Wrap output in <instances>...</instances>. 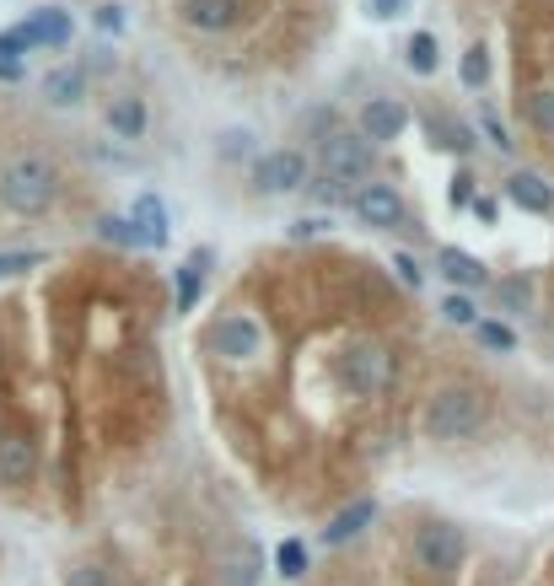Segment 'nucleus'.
<instances>
[{
	"instance_id": "1a4fd4ad",
	"label": "nucleus",
	"mask_w": 554,
	"mask_h": 586,
	"mask_svg": "<svg viewBox=\"0 0 554 586\" xmlns=\"http://www.w3.org/2000/svg\"><path fill=\"white\" fill-rule=\"evenodd\" d=\"M409 125V114L393 103V97H372L366 108H361V140L372 146V140H398Z\"/></svg>"
},
{
	"instance_id": "7c9ffc66",
	"label": "nucleus",
	"mask_w": 554,
	"mask_h": 586,
	"mask_svg": "<svg viewBox=\"0 0 554 586\" xmlns=\"http://www.w3.org/2000/svg\"><path fill=\"white\" fill-rule=\"evenodd\" d=\"M97 28H103V33H119V28H125V11H119V6H103V11H97Z\"/></svg>"
},
{
	"instance_id": "f03ea898",
	"label": "nucleus",
	"mask_w": 554,
	"mask_h": 586,
	"mask_svg": "<svg viewBox=\"0 0 554 586\" xmlns=\"http://www.w3.org/2000/svg\"><path fill=\"white\" fill-rule=\"evenodd\" d=\"M340 377L355 398H383L398 382V355L387 344H355L350 355H340Z\"/></svg>"
},
{
	"instance_id": "c756f323",
	"label": "nucleus",
	"mask_w": 554,
	"mask_h": 586,
	"mask_svg": "<svg viewBox=\"0 0 554 586\" xmlns=\"http://www.w3.org/2000/svg\"><path fill=\"white\" fill-rule=\"evenodd\" d=\"M501 301H507V307H528V280H507V286H501Z\"/></svg>"
},
{
	"instance_id": "a878e982",
	"label": "nucleus",
	"mask_w": 554,
	"mask_h": 586,
	"mask_svg": "<svg viewBox=\"0 0 554 586\" xmlns=\"http://www.w3.org/2000/svg\"><path fill=\"white\" fill-rule=\"evenodd\" d=\"M97 237H103V243H119V248H129V243H135V232H129V221H119V215H108V221L97 226Z\"/></svg>"
},
{
	"instance_id": "5701e85b",
	"label": "nucleus",
	"mask_w": 554,
	"mask_h": 586,
	"mask_svg": "<svg viewBox=\"0 0 554 586\" xmlns=\"http://www.w3.org/2000/svg\"><path fill=\"white\" fill-rule=\"evenodd\" d=\"M464 82L469 86L490 82V49H469V54H464Z\"/></svg>"
},
{
	"instance_id": "6ab92c4d",
	"label": "nucleus",
	"mask_w": 554,
	"mask_h": 586,
	"mask_svg": "<svg viewBox=\"0 0 554 586\" xmlns=\"http://www.w3.org/2000/svg\"><path fill=\"white\" fill-rule=\"evenodd\" d=\"M108 125L119 129V135H129V140H135V135L146 129V108H140V97H119V103L108 108Z\"/></svg>"
},
{
	"instance_id": "dca6fc26",
	"label": "nucleus",
	"mask_w": 554,
	"mask_h": 586,
	"mask_svg": "<svg viewBox=\"0 0 554 586\" xmlns=\"http://www.w3.org/2000/svg\"><path fill=\"white\" fill-rule=\"evenodd\" d=\"M441 275L452 286H484V264L473 253H458V248H441Z\"/></svg>"
},
{
	"instance_id": "20e7f679",
	"label": "nucleus",
	"mask_w": 554,
	"mask_h": 586,
	"mask_svg": "<svg viewBox=\"0 0 554 586\" xmlns=\"http://www.w3.org/2000/svg\"><path fill=\"white\" fill-rule=\"evenodd\" d=\"M464 533L452 528V522H426L420 533H415V565L426 571V576H452L458 565H464Z\"/></svg>"
},
{
	"instance_id": "4be33fe9",
	"label": "nucleus",
	"mask_w": 554,
	"mask_h": 586,
	"mask_svg": "<svg viewBox=\"0 0 554 586\" xmlns=\"http://www.w3.org/2000/svg\"><path fill=\"white\" fill-rule=\"evenodd\" d=\"M409 71H420V76L436 71V39H430V33H415V39H409Z\"/></svg>"
},
{
	"instance_id": "393cba45",
	"label": "nucleus",
	"mask_w": 554,
	"mask_h": 586,
	"mask_svg": "<svg viewBox=\"0 0 554 586\" xmlns=\"http://www.w3.org/2000/svg\"><path fill=\"white\" fill-rule=\"evenodd\" d=\"M479 344H490V350H512L516 334L507 323H479Z\"/></svg>"
},
{
	"instance_id": "aec40b11",
	"label": "nucleus",
	"mask_w": 554,
	"mask_h": 586,
	"mask_svg": "<svg viewBox=\"0 0 554 586\" xmlns=\"http://www.w3.org/2000/svg\"><path fill=\"white\" fill-rule=\"evenodd\" d=\"M275 571H280L286 582H297V576H307V548H301L297 539H286V544L275 548Z\"/></svg>"
},
{
	"instance_id": "9b49d317",
	"label": "nucleus",
	"mask_w": 554,
	"mask_h": 586,
	"mask_svg": "<svg viewBox=\"0 0 554 586\" xmlns=\"http://www.w3.org/2000/svg\"><path fill=\"white\" fill-rule=\"evenodd\" d=\"M243 0H183V22L200 28V33H226L237 22Z\"/></svg>"
},
{
	"instance_id": "6e6552de",
	"label": "nucleus",
	"mask_w": 554,
	"mask_h": 586,
	"mask_svg": "<svg viewBox=\"0 0 554 586\" xmlns=\"http://www.w3.org/2000/svg\"><path fill=\"white\" fill-rule=\"evenodd\" d=\"M211 350L215 355H226V361H243V355H258V323L254 318H221L211 334Z\"/></svg>"
},
{
	"instance_id": "423d86ee",
	"label": "nucleus",
	"mask_w": 554,
	"mask_h": 586,
	"mask_svg": "<svg viewBox=\"0 0 554 586\" xmlns=\"http://www.w3.org/2000/svg\"><path fill=\"white\" fill-rule=\"evenodd\" d=\"M254 183L264 194H291L307 183V157L301 151H269V157H258Z\"/></svg>"
},
{
	"instance_id": "7ed1b4c3",
	"label": "nucleus",
	"mask_w": 554,
	"mask_h": 586,
	"mask_svg": "<svg viewBox=\"0 0 554 586\" xmlns=\"http://www.w3.org/2000/svg\"><path fill=\"white\" fill-rule=\"evenodd\" d=\"M0 200H6V210H17V215L49 210V200H54V168L39 162V157H17L6 168V178H0Z\"/></svg>"
},
{
	"instance_id": "b1692460",
	"label": "nucleus",
	"mask_w": 554,
	"mask_h": 586,
	"mask_svg": "<svg viewBox=\"0 0 554 586\" xmlns=\"http://www.w3.org/2000/svg\"><path fill=\"white\" fill-rule=\"evenodd\" d=\"M39 258H43V253H0V280H11V275H28Z\"/></svg>"
},
{
	"instance_id": "f8f14e48",
	"label": "nucleus",
	"mask_w": 554,
	"mask_h": 586,
	"mask_svg": "<svg viewBox=\"0 0 554 586\" xmlns=\"http://www.w3.org/2000/svg\"><path fill=\"white\" fill-rule=\"evenodd\" d=\"M129 232H135V243L162 248V243H168V210L157 205L151 194H146V200H135V210H129Z\"/></svg>"
},
{
	"instance_id": "39448f33",
	"label": "nucleus",
	"mask_w": 554,
	"mask_h": 586,
	"mask_svg": "<svg viewBox=\"0 0 554 586\" xmlns=\"http://www.w3.org/2000/svg\"><path fill=\"white\" fill-rule=\"evenodd\" d=\"M323 172H329V183H366L372 178V146L361 135L334 129L323 140Z\"/></svg>"
},
{
	"instance_id": "2eb2a0df",
	"label": "nucleus",
	"mask_w": 554,
	"mask_h": 586,
	"mask_svg": "<svg viewBox=\"0 0 554 586\" xmlns=\"http://www.w3.org/2000/svg\"><path fill=\"white\" fill-rule=\"evenodd\" d=\"M0 473L6 479H28L33 473V441L28 436H11V430L0 436Z\"/></svg>"
},
{
	"instance_id": "412c9836",
	"label": "nucleus",
	"mask_w": 554,
	"mask_h": 586,
	"mask_svg": "<svg viewBox=\"0 0 554 586\" xmlns=\"http://www.w3.org/2000/svg\"><path fill=\"white\" fill-rule=\"evenodd\" d=\"M528 125L544 129V135H554V86H544V92H533V97H528Z\"/></svg>"
},
{
	"instance_id": "c85d7f7f",
	"label": "nucleus",
	"mask_w": 554,
	"mask_h": 586,
	"mask_svg": "<svg viewBox=\"0 0 554 586\" xmlns=\"http://www.w3.org/2000/svg\"><path fill=\"white\" fill-rule=\"evenodd\" d=\"M393 269H398V280H404V286H420V264H415L409 253H398V258H393Z\"/></svg>"
},
{
	"instance_id": "f257e3e1",
	"label": "nucleus",
	"mask_w": 554,
	"mask_h": 586,
	"mask_svg": "<svg viewBox=\"0 0 554 586\" xmlns=\"http://www.w3.org/2000/svg\"><path fill=\"white\" fill-rule=\"evenodd\" d=\"M484 415H490V404L479 387H441L426 404V430L436 441H464L484 425Z\"/></svg>"
},
{
	"instance_id": "a211bd4d",
	"label": "nucleus",
	"mask_w": 554,
	"mask_h": 586,
	"mask_svg": "<svg viewBox=\"0 0 554 586\" xmlns=\"http://www.w3.org/2000/svg\"><path fill=\"white\" fill-rule=\"evenodd\" d=\"M200 286H205V258L194 253V258L178 269V312H194V301H200Z\"/></svg>"
},
{
	"instance_id": "72a5a7b5",
	"label": "nucleus",
	"mask_w": 554,
	"mask_h": 586,
	"mask_svg": "<svg viewBox=\"0 0 554 586\" xmlns=\"http://www.w3.org/2000/svg\"><path fill=\"white\" fill-rule=\"evenodd\" d=\"M398 6L404 0H377V17H398Z\"/></svg>"
},
{
	"instance_id": "0eeeda50",
	"label": "nucleus",
	"mask_w": 554,
	"mask_h": 586,
	"mask_svg": "<svg viewBox=\"0 0 554 586\" xmlns=\"http://www.w3.org/2000/svg\"><path fill=\"white\" fill-rule=\"evenodd\" d=\"M350 210L366 221V226H398L404 221V200L387 189V183H366V189H355V200H350Z\"/></svg>"
},
{
	"instance_id": "473e14b6",
	"label": "nucleus",
	"mask_w": 554,
	"mask_h": 586,
	"mask_svg": "<svg viewBox=\"0 0 554 586\" xmlns=\"http://www.w3.org/2000/svg\"><path fill=\"white\" fill-rule=\"evenodd\" d=\"M484 135H490V140H496V146H501V151H512V140H507V125H501V119H496V114H490V119H484Z\"/></svg>"
},
{
	"instance_id": "4468645a",
	"label": "nucleus",
	"mask_w": 554,
	"mask_h": 586,
	"mask_svg": "<svg viewBox=\"0 0 554 586\" xmlns=\"http://www.w3.org/2000/svg\"><path fill=\"white\" fill-rule=\"evenodd\" d=\"M507 194H512L522 210H533V215H544V210H554V189L544 183V178H533V172H516L512 183H507Z\"/></svg>"
},
{
	"instance_id": "f3484780",
	"label": "nucleus",
	"mask_w": 554,
	"mask_h": 586,
	"mask_svg": "<svg viewBox=\"0 0 554 586\" xmlns=\"http://www.w3.org/2000/svg\"><path fill=\"white\" fill-rule=\"evenodd\" d=\"M43 92H49V103H54V108H71V103H82L86 76H82V71H54V76L43 82Z\"/></svg>"
},
{
	"instance_id": "ddd939ff",
	"label": "nucleus",
	"mask_w": 554,
	"mask_h": 586,
	"mask_svg": "<svg viewBox=\"0 0 554 586\" xmlns=\"http://www.w3.org/2000/svg\"><path fill=\"white\" fill-rule=\"evenodd\" d=\"M372 522H377V505H372V501H355V505H344L340 516H334V522L323 528V544H329V548L350 544V539H355L361 528H372Z\"/></svg>"
},
{
	"instance_id": "2f4dec72",
	"label": "nucleus",
	"mask_w": 554,
	"mask_h": 586,
	"mask_svg": "<svg viewBox=\"0 0 554 586\" xmlns=\"http://www.w3.org/2000/svg\"><path fill=\"white\" fill-rule=\"evenodd\" d=\"M237 151L248 157V151H254V135H226V146H221V157H237Z\"/></svg>"
},
{
	"instance_id": "bb28decb",
	"label": "nucleus",
	"mask_w": 554,
	"mask_h": 586,
	"mask_svg": "<svg viewBox=\"0 0 554 586\" xmlns=\"http://www.w3.org/2000/svg\"><path fill=\"white\" fill-rule=\"evenodd\" d=\"M65 586H108V571L103 565H76V571H65Z\"/></svg>"
},
{
	"instance_id": "cd10ccee",
	"label": "nucleus",
	"mask_w": 554,
	"mask_h": 586,
	"mask_svg": "<svg viewBox=\"0 0 554 586\" xmlns=\"http://www.w3.org/2000/svg\"><path fill=\"white\" fill-rule=\"evenodd\" d=\"M441 312H447V323H473V301H469V296H447V301H441Z\"/></svg>"
},
{
	"instance_id": "9d476101",
	"label": "nucleus",
	"mask_w": 554,
	"mask_h": 586,
	"mask_svg": "<svg viewBox=\"0 0 554 586\" xmlns=\"http://www.w3.org/2000/svg\"><path fill=\"white\" fill-rule=\"evenodd\" d=\"M22 39H28V49H60V43H71V11H60V6L33 11V22H22Z\"/></svg>"
}]
</instances>
